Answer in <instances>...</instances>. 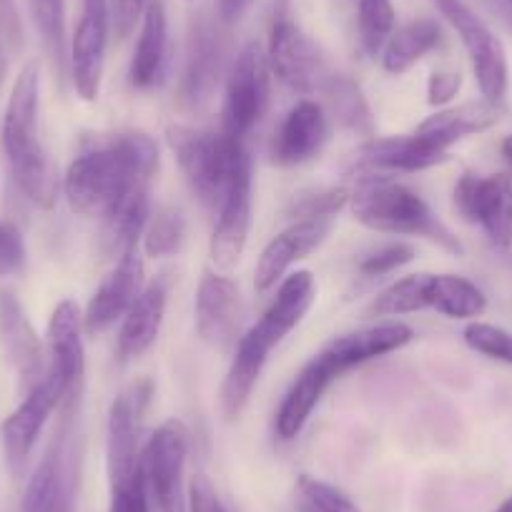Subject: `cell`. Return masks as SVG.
I'll list each match as a JSON object with an SVG mask.
<instances>
[{
  "instance_id": "1",
  "label": "cell",
  "mask_w": 512,
  "mask_h": 512,
  "mask_svg": "<svg viewBox=\"0 0 512 512\" xmlns=\"http://www.w3.org/2000/svg\"><path fill=\"white\" fill-rule=\"evenodd\" d=\"M159 169V146L144 131H116L88 141L63 176L68 206L81 216H103L131 186L151 181Z\"/></svg>"
},
{
  "instance_id": "2",
  "label": "cell",
  "mask_w": 512,
  "mask_h": 512,
  "mask_svg": "<svg viewBox=\"0 0 512 512\" xmlns=\"http://www.w3.org/2000/svg\"><path fill=\"white\" fill-rule=\"evenodd\" d=\"M38 106H41V68L26 63L13 83L3 116V151L21 194L38 209H53L58 199L56 164L38 139Z\"/></svg>"
},
{
  "instance_id": "3",
  "label": "cell",
  "mask_w": 512,
  "mask_h": 512,
  "mask_svg": "<svg viewBox=\"0 0 512 512\" xmlns=\"http://www.w3.org/2000/svg\"><path fill=\"white\" fill-rule=\"evenodd\" d=\"M349 206L354 219L367 229L397 236H422L452 254H462L460 239L410 186L390 179H364L357 189L349 191Z\"/></svg>"
},
{
  "instance_id": "4",
  "label": "cell",
  "mask_w": 512,
  "mask_h": 512,
  "mask_svg": "<svg viewBox=\"0 0 512 512\" xmlns=\"http://www.w3.org/2000/svg\"><path fill=\"white\" fill-rule=\"evenodd\" d=\"M81 467L83 432L78 422V400H73L63 402V417L28 480L21 512H76Z\"/></svg>"
},
{
  "instance_id": "5",
  "label": "cell",
  "mask_w": 512,
  "mask_h": 512,
  "mask_svg": "<svg viewBox=\"0 0 512 512\" xmlns=\"http://www.w3.org/2000/svg\"><path fill=\"white\" fill-rule=\"evenodd\" d=\"M169 149L174 151L186 181L201 204L219 211L236 171L249 161L244 144L226 134L174 123L166 131Z\"/></svg>"
},
{
  "instance_id": "6",
  "label": "cell",
  "mask_w": 512,
  "mask_h": 512,
  "mask_svg": "<svg viewBox=\"0 0 512 512\" xmlns=\"http://www.w3.org/2000/svg\"><path fill=\"white\" fill-rule=\"evenodd\" d=\"M269 58L262 43H246L231 66L226 81L224 108H221V134L234 141H244L259 123L269 103Z\"/></svg>"
},
{
  "instance_id": "7",
  "label": "cell",
  "mask_w": 512,
  "mask_h": 512,
  "mask_svg": "<svg viewBox=\"0 0 512 512\" xmlns=\"http://www.w3.org/2000/svg\"><path fill=\"white\" fill-rule=\"evenodd\" d=\"M435 6L460 36L485 101L502 103L510 71H507V56L500 38L487 28V23L467 6L465 0H435Z\"/></svg>"
},
{
  "instance_id": "8",
  "label": "cell",
  "mask_w": 512,
  "mask_h": 512,
  "mask_svg": "<svg viewBox=\"0 0 512 512\" xmlns=\"http://www.w3.org/2000/svg\"><path fill=\"white\" fill-rule=\"evenodd\" d=\"M189 432L184 422L169 420L149 437L141 452L146 487L161 512H189V497L184 490Z\"/></svg>"
},
{
  "instance_id": "9",
  "label": "cell",
  "mask_w": 512,
  "mask_h": 512,
  "mask_svg": "<svg viewBox=\"0 0 512 512\" xmlns=\"http://www.w3.org/2000/svg\"><path fill=\"white\" fill-rule=\"evenodd\" d=\"M267 58L272 73L292 91L317 93L332 76L327 61L314 46L312 38L292 21L287 8H279L269 31Z\"/></svg>"
},
{
  "instance_id": "10",
  "label": "cell",
  "mask_w": 512,
  "mask_h": 512,
  "mask_svg": "<svg viewBox=\"0 0 512 512\" xmlns=\"http://www.w3.org/2000/svg\"><path fill=\"white\" fill-rule=\"evenodd\" d=\"M149 379H136L113 400L108 412V477L111 482L139 475L141 467V422L151 402Z\"/></svg>"
},
{
  "instance_id": "11",
  "label": "cell",
  "mask_w": 512,
  "mask_h": 512,
  "mask_svg": "<svg viewBox=\"0 0 512 512\" xmlns=\"http://www.w3.org/2000/svg\"><path fill=\"white\" fill-rule=\"evenodd\" d=\"M455 206L462 219L480 226L497 249L512 246V181L507 176L467 171L455 184Z\"/></svg>"
},
{
  "instance_id": "12",
  "label": "cell",
  "mask_w": 512,
  "mask_h": 512,
  "mask_svg": "<svg viewBox=\"0 0 512 512\" xmlns=\"http://www.w3.org/2000/svg\"><path fill=\"white\" fill-rule=\"evenodd\" d=\"M66 397L68 392L61 379L53 372H46V377L31 392H26L21 405L6 417V422L0 427V440H3V452H6V460L13 472L23 470L43 427L51 420L56 407L66 402Z\"/></svg>"
},
{
  "instance_id": "13",
  "label": "cell",
  "mask_w": 512,
  "mask_h": 512,
  "mask_svg": "<svg viewBox=\"0 0 512 512\" xmlns=\"http://www.w3.org/2000/svg\"><path fill=\"white\" fill-rule=\"evenodd\" d=\"M108 31H111L108 0H83L81 18L71 41V76L83 101H96L101 93Z\"/></svg>"
},
{
  "instance_id": "14",
  "label": "cell",
  "mask_w": 512,
  "mask_h": 512,
  "mask_svg": "<svg viewBox=\"0 0 512 512\" xmlns=\"http://www.w3.org/2000/svg\"><path fill=\"white\" fill-rule=\"evenodd\" d=\"M196 332L209 347H234L244 322V299L234 279L226 274H204L196 292Z\"/></svg>"
},
{
  "instance_id": "15",
  "label": "cell",
  "mask_w": 512,
  "mask_h": 512,
  "mask_svg": "<svg viewBox=\"0 0 512 512\" xmlns=\"http://www.w3.org/2000/svg\"><path fill=\"white\" fill-rule=\"evenodd\" d=\"M251 226V159L236 171L229 191L219 206L209 254L216 272H231L244 256Z\"/></svg>"
},
{
  "instance_id": "16",
  "label": "cell",
  "mask_w": 512,
  "mask_h": 512,
  "mask_svg": "<svg viewBox=\"0 0 512 512\" xmlns=\"http://www.w3.org/2000/svg\"><path fill=\"white\" fill-rule=\"evenodd\" d=\"M48 372L56 374L66 387V402L78 400L86 374V347H83V314L73 299H63L53 309L48 322Z\"/></svg>"
},
{
  "instance_id": "17",
  "label": "cell",
  "mask_w": 512,
  "mask_h": 512,
  "mask_svg": "<svg viewBox=\"0 0 512 512\" xmlns=\"http://www.w3.org/2000/svg\"><path fill=\"white\" fill-rule=\"evenodd\" d=\"M141 292H144V256L134 249L118 259L116 267L96 289L83 312V329L88 334L106 332L111 324L126 317Z\"/></svg>"
},
{
  "instance_id": "18",
  "label": "cell",
  "mask_w": 512,
  "mask_h": 512,
  "mask_svg": "<svg viewBox=\"0 0 512 512\" xmlns=\"http://www.w3.org/2000/svg\"><path fill=\"white\" fill-rule=\"evenodd\" d=\"M332 231V219H302L294 221L289 229L274 236L264 246L259 262H256L254 284L256 292H269L277 282H282L284 274L297 262L307 259L309 254L319 249L327 241Z\"/></svg>"
},
{
  "instance_id": "19",
  "label": "cell",
  "mask_w": 512,
  "mask_h": 512,
  "mask_svg": "<svg viewBox=\"0 0 512 512\" xmlns=\"http://www.w3.org/2000/svg\"><path fill=\"white\" fill-rule=\"evenodd\" d=\"M329 141V116L322 103L299 101L274 134L269 156L277 166H299L317 159Z\"/></svg>"
},
{
  "instance_id": "20",
  "label": "cell",
  "mask_w": 512,
  "mask_h": 512,
  "mask_svg": "<svg viewBox=\"0 0 512 512\" xmlns=\"http://www.w3.org/2000/svg\"><path fill=\"white\" fill-rule=\"evenodd\" d=\"M317 297V284L312 272H294L282 279L277 289V297L269 304L264 317L249 329V337L267 352H272L277 344H282L294 329L299 327L307 312L312 309Z\"/></svg>"
},
{
  "instance_id": "21",
  "label": "cell",
  "mask_w": 512,
  "mask_h": 512,
  "mask_svg": "<svg viewBox=\"0 0 512 512\" xmlns=\"http://www.w3.org/2000/svg\"><path fill=\"white\" fill-rule=\"evenodd\" d=\"M0 342L21 377V387L31 392L48 372L43 344L16 294L0 292Z\"/></svg>"
},
{
  "instance_id": "22",
  "label": "cell",
  "mask_w": 512,
  "mask_h": 512,
  "mask_svg": "<svg viewBox=\"0 0 512 512\" xmlns=\"http://www.w3.org/2000/svg\"><path fill=\"white\" fill-rule=\"evenodd\" d=\"M337 364L329 359V354L319 352L317 357L309 359L302 367V372L297 374V379L292 382L289 392L284 395L282 405H279L277 420H274V430H277L279 440L289 442L304 430V425L312 417L314 407L319 405L322 395L327 392L329 384L339 377Z\"/></svg>"
},
{
  "instance_id": "23",
  "label": "cell",
  "mask_w": 512,
  "mask_h": 512,
  "mask_svg": "<svg viewBox=\"0 0 512 512\" xmlns=\"http://www.w3.org/2000/svg\"><path fill=\"white\" fill-rule=\"evenodd\" d=\"M221 63H224V43H221L219 28L211 18L201 16L191 26L189 53H186L184 83H181V96L186 103L199 106L209 101L219 83Z\"/></svg>"
},
{
  "instance_id": "24",
  "label": "cell",
  "mask_w": 512,
  "mask_h": 512,
  "mask_svg": "<svg viewBox=\"0 0 512 512\" xmlns=\"http://www.w3.org/2000/svg\"><path fill=\"white\" fill-rule=\"evenodd\" d=\"M166 302H169V282L164 277L146 284L144 292L139 294L131 309L123 317L121 334H118V357L121 362L139 359L141 354L149 352L161 334L164 324Z\"/></svg>"
},
{
  "instance_id": "25",
  "label": "cell",
  "mask_w": 512,
  "mask_h": 512,
  "mask_svg": "<svg viewBox=\"0 0 512 512\" xmlns=\"http://www.w3.org/2000/svg\"><path fill=\"white\" fill-rule=\"evenodd\" d=\"M412 337H415V334H412V329L407 327V324L382 322L332 339V342L324 347V352L329 354V359H332V362L337 364L339 372L344 374L347 369L359 367V364L369 362V359L397 352V349H402L405 344H410Z\"/></svg>"
},
{
  "instance_id": "26",
  "label": "cell",
  "mask_w": 512,
  "mask_h": 512,
  "mask_svg": "<svg viewBox=\"0 0 512 512\" xmlns=\"http://www.w3.org/2000/svg\"><path fill=\"white\" fill-rule=\"evenodd\" d=\"M502 113H505L502 111V103L485 101V98L482 101L460 103V106L432 113L427 121H422L417 126L415 134H420L422 139L435 144L437 149L450 151V146H455L457 141L482 134V131L492 128L495 123H500Z\"/></svg>"
},
{
  "instance_id": "27",
  "label": "cell",
  "mask_w": 512,
  "mask_h": 512,
  "mask_svg": "<svg viewBox=\"0 0 512 512\" xmlns=\"http://www.w3.org/2000/svg\"><path fill=\"white\" fill-rule=\"evenodd\" d=\"M151 181L131 186L116 204L103 216L101 229V251L106 256H118L134 251L139 239L144 236L146 224L151 219Z\"/></svg>"
},
{
  "instance_id": "28",
  "label": "cell",
  "mask_w": 512,
  "mask_h": 512,
  "mask_svg": "<svg viewBox=\"0 0 512 512\" xmlns=\"http://www.w3.org/2000/svg\"><path fill=\"white\" fill-rule=\"evenodd\" d=\"M362 161L372 169H387V171H425L432 166L442 164L447 159V151L437 149L420 134L412 136H387V139H372L362 146Z\"/></svg>"
},
{
  "instance_id": "29",
  "label": "cell",
  "mask_w": 512,
  "mask_h": 512,
  "mask_svg": "<svg viewBox=\"0 0 512 512\" xmlns=\"http://www.w3.org/2000/svg\"><path fill=\"white\" fill-rule=\"evenodd\" d=\"M166 53H169V16L161 0H154L149 11L144 13L136 43L134 58H131V83L141 91L154 88L164 78Z\"/></svg>"
},
{
  "instance_id": "30",
  "label": "cell",
  "mask_w": 512,
  "mask_h": 512,
  "mask_svg": "<svg viewBox=\"0 0 512 512\" xmlns=\"http://www.w3.org/2000/svg\"><path fill=\"white\" fill-rule=\"evenodd\" d=\"M267 359V349L259 347L249 334L239 339L231 367L226 372L224 384H221V410H224L226 420H236L244 412V407L249 405L251 392H254L256 382L262 377Z\"/></svg>"
},
{
  "instance_id": "31",
  "label": "cell",
  "mask_w": 512,
  "mask_h": 512,
  "mask_svg": "<svg viewBox=\"0 0 512 512\" xmlns=\"http://www.w3.org/2000/svg\"><path fill=\"white\" fill-rule=\"evenodd\" d=\"M440 43V26L430 18H417L397 28L382 48V66L392 76L407 73L417 61L427 56Z\"/></svg>"
},
{
  "instance_id": "32",
  "label": "cell",
  "mask_w": 512,
  "mask_h": 512,
  "mask_svg": "<svg viewBox=\"0 0 512 512\" xmlns=\"http://www.w3.org/2000/svg\"><path fill=\"white\" fill-rule=\"evenodd\" d=\"M427 309H435L450 319H475L487 309V297L470 279L455 274H430Z\"/></svg>"
},
{
  "instance_id": "33",
  "label": "cell",
  "mask_w": 512,
  "mask_h": 512,
  "mask_svg": "<svg viewBox=\"0 0 512 512\" xmlns=\"http://www.w3.org/2000/svg\"><path fill=\"white\" fill-rule=\"evenodd\" d=\"M327 98V106L332 111V118L342 128L352 131L357 136H374V121L372 111L367 106V98L362 96V88L352 81L349 76L342 73H332V76L324 81L322 91Z\"/></svg>"
},
{
  "instance_id": "34",
  "label": "cell",
  "mask_w": 512,
  "mask_h": 512,
  "mask_svg": "<svg viewBox=\"0 0 512 512\" xmlns=\"http://www.w3.org/2000/svg\"><path fill=\"white\" fill-rule=\"evenodd\" d=\"M395 6L392 0H357V31L364 53L377 56L395 33Z\"/></svg>"
},
{
  "instance_id": "35",
  "label": "cell",
  "mask_w": 512,
  "mask_h": 512,
  "mask_svg": "<svg viewBox=\"0 0 512 512\" xmlns=\"http://www.w3.org/2000/svg\"><path fill=\"white\" fill-rule=\"evenodd\" d=\"M427 277L430 274H410L392 287L384 289L369 307V314L377 317H402L427 309Z\"/></svg>"
},
{
  "instance_id": "36",
  "label": "cell",
  "mask_w": 512,
  "mask_h": 512,
  "mask_svg": "<svg viewBox=\"0 0 512 512\" xmlns=\"http://www.w3.org/2000/svg\"><path fill=\"white\" fill-rule=\"evenodd\" d=\"M31 18L36 23L48 56L56 63L58 73L66 68V6L63 0H28Z\"/></svg>"
},
{
  "instance_id": "37",
  "label": "cell",
  "mask_w": 512,
  "mask_h": 512,
  "mask_svg": "<svg viewBox=\"0 0 512 512\" xmlns=\"http://www.w3.org/2000/svg\"><path fill=\"white\" fill-rule=\"evenodd\" d=\"M186 239V221L181 211L164 206L149 219L144 231V249L151 259H169L179 254Z\"/></svg>"
},
{
  "instance_id": "38",
  "label": "cell",
  "mask_w": 512,
  "mask_h": 512,
  "mask_svg": "<svg viewBox=\"0 0 512 512\" xmlns=\"http://www.w3.org/2000/svg\"><path fill=\"white\" fill-rule=\"evenodd\" d=\"M297 495L307 512H362L347 492L312 475H299Z\"/></svg>"
},
{
  "instance_id": "39",
  "label": "cell",
  "mask_w": 512,
  "mask_h": 512,
  "mask_svg": "<svg viewBox=\"0 0 512 512\" xmlns=\"http://www.w3.org/2000/svg\"><path fill=\"white\" fill-rule=\"evenodd\" d=\"M462 337L472 352L495 359V362L512 364V334L507 329L487 322H470Z\"/></svg>"
},
{
  "instance_id": "40",
  "label": "cell",
  "mask_w": 512,
  "mask_h": 512,
  "mask_svg": "<svg viewBox=\"0 0 512 512\" xmlns=\"http://www.w3.org/2000/svg\"><path fill=\"white\" fill-rule=\"evenodd\" d=\"M415 246L405 244V241H392V244L377 246L374 251L364 254L359 259L357 269L364 279H377L384 277V274L397 272L400 267L410 264L415 259Z\"/></svg>"
},
{
  "instance_id": "41",
  "label": "cell",
  "mask_w": 512,
  "mask_h": 512,
  "mask_svg": "<svg viewBox=\"0 0 512 512\" xmlns=\"http://www.w3.org/2000/svg\"><path fill=\"white\" fill-rule=\"evenodd\" d=\"M344 204H349L347 189H317L304 191V194L294 196L289 214L302 219H332Z\"/></svg>"
},
{
  "instance_id": "42",
  "label": "cell",
  "mask_w": 512,
  "mask_h": 512,
  "mask_svg": "<svg viewBox=\"0 0 512 512\" xmlns=\"http://www.w3.org/2000/svg\"><path fill=\"white\" fill-rule=\"evenodd\" d=\"M111 512H149V487H146L144 470L128 480L111 482Z\"/></svg>"
},
{
  "instance_id": "43",
  "label": "cell",
  "mask_w": 512,
  "mask_h": 512,
  "mask_svg": "<svg viewBox=\"0 0 512 512\" xmlns=\"http://www.w3.org/2000/svg\"><path fill=\"white\" fill-rule=\"evenodd\" d=\"M26 269V244L21 231L0 219V277H16Z\"/></svg>"
},
{
  "instance_id": "44",
  "label": "cell",
  "mask_w": 512,
  "mask_h": 512,
  "mask_svg": "<svg viewBox=\"0 0 512 512\" xmlns=\"http://www.w3.org/2000/svg\"><path fill=\"white\" fill-rule=\"evenodd\" d=\"M154 0H111L108 8H111V23L113 31L118 38H128L136 31V26H141L144 21V13L149 11V6Z\"/></svg>"
},
{
  "instance_id": "45",
  "label": "cell",
  "mask_w": 512,
  "mask_h": 512,
  "mask_svg": "<svg viewBox=\"0 0 512 512\" xmlns=\"http://www.w3.org/2000/svg\"><path fill=\"white\" fill-rule=\"evenodd\" d=\"M189 512H226L214 482L206 475H196L189 485Z\"/></svg>"
},
{
  "instance_id": "46",
  "label": "cell",
  "mask_w": 512,
  "mask_h": 512,
  "mask_svg": "<svg viewBox=\"0 0 512 512\" xmlns=\"http://www.w3.org/2000/svg\"><path fill=\"white\" fill-rule=\"evenodd\" d=\"M462 88V76L460 71H437L430 76L427 83V101L432 106H445L452 98L457 96V91Z\"/></svg>"
},
{
  "instance_id": "47",
  "label": "cell",
  "mask_w": 512,
  "mask_h": 512,
  "mask_svg": "<svg viewBox=\"0 0 512 512\" xmlns=\"http://www.w3.org/2000/svg\"><path fill=\"white\" fill-rule=\"evenodd\" d=\"M254 0H219V18L221 23L231 26V23L241 21L244 13L249 11Z\"/></svg>"
},
{
  "instance_id": "48",
  "label": "cell",
  "mask_w": 512,
  "mask_h": 512,
  "mask_svg": "<svg viewBox=\"0 0 512 512\" xmlns=\"http://www.w3.org/2000/svg\"><path fill=\"white\" fill-rule=\"evenodd\" d=\"M482 6H485L507 31H512V0H482Z\"/></svg>"
},
{
  "instance_id": "49",
  "label": "cell",
  "mask_w": 512,
  "mask_h": 512,
  "mask_svg": "<svg viewBox=\"0 0 512 512\" xmlns=\"http://www.w3.org/2000/svg\"><path fill=\"white\" fill-rule=\"evenodd\" d=\"M500 154H502V159H505V164L512 169V136H505V139H502Z\"/></svg>"
},
{
  "instance_id": "50",
  "label": "cell",
  "mask_w": 512,
  "mask_h": 512,
  "mask_svg": "<svg viewBox=\"0 0 512 512\" xmlns=\"http://www.w3.org/2000/svg\"><path fill=\"white\" fill-rule=\"evenodd\" d=\"M6 73H8V61H6V53L0 51V86L6 81Z\"/></svg>"
},
{
  "instance_id": "51",
  "label": "cell",
  "mask_w": 512,
  "mask_h": 512,
  "mask_svg": "<svg viewBox=\"0 0 512 512\" xmlns=\"http://www.w3.org/2000/svg\"><path fill=\"white\" fill-rule=\"evenodd\" d=\"M495 512H512V495L507 497V500H502L500 505H497Z\"/></svg>"
},
{
  "instance_id": "52",
  "label": "cell",
  "mask_w": 512,
  "mask_h": 512,
  "mask_svg": "<svg viewBox=\"0 0 512 512\" xmlns=\"http://www.w3.org/2000/svg\"><path fill=\"white\" fill-rule=\"evenodd\" d=\"M287 512H307V510H304V507L297 502V507H292V510H287Z\"/></svg>"
}]
</instances>
